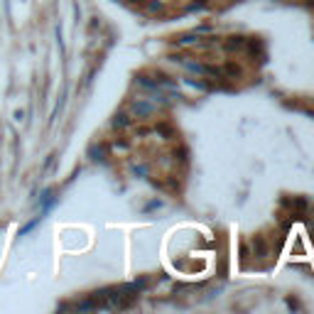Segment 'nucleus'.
<instances>
[{
  "label": "nucleus",
  "instance_id": "obj_1",
  "mask_svg": "<svg viewBox=\"0 0 314 314\" xmlns=\"http://www.w3.org/2000/svg\"><path fill=\"white\" fill-rule=\"evenodd\" d=\"M130 113H133L135 118L145 121V118H152V115H155V106L147 103L145 99H135V101L130 103Z\"/></svg>",
  "mask_w": 314,
  "mask_h": 314
},
{
  "label": "nucleus",
  "instance_id": "obj_2",
  "mask_svg": "<svg viewBox=\"0 0 314 314\" xmlns=\"http://www.w3.org/2000/svg\"><path fill=\"white\" fill-rule=\"evenodd\" d=\"M250 246H253V256H256L258 260H265V258L270 256V250H268V241H265L263 235H253Z\"/></svg>",
  "mask_w": 314,
  "mask_h": 314
},
{
  "label": "nucleus",
  "instance_id": "obj_3",
  "mask_svg": "<svg viewBox=\"0 0 314 314\" xmlns=\"http://www.w3.org/2000/svg\"><path fill=\"white\" fill-rule=\"evenodd\" d=\"M130 123H133V121H130L128 113H115L113 121H111V125L115 128V130H125V128H130Z\"/></svg>",
  "mask_w": 314,
  "mask_h": 314
},
{
  "label": "nucleus",
  "instance_id": "obj_4",
  "mask_svg": "<svg viewBox=\"0 0 314 314\" xmlns=\"http://www.w3.org/2000/svg\"><path fill=\"white\" fill-rule=\"evenodd\" d=\"M243 47H246V37H241V34L226 40V49H228V52H238V49H243Z\"/></svg>",
  "mask_w": 314,
  "mask_h": 314
},
{
  "label": "nucleus",
  "instance_id": "obj_5",
  "mask_svg": "<svg viewBox=\"0 0 314 314\" xmlns=\"http://www.w3.org/2000/svg\"><path fill=\"white\" fill-rule=\"evenodd\" d=\"M226 74L231 78H241V67H235V64H226Z\"/></svg>",
  "mask_w": 314,
  "mask_h": 314
},
{
  "label": "nucleus",
  "instance_id": "obj_6",
  "mask_svg": "<svg viewBox=\"0 0 314 314\" xmlns=\"http://www.w3.org/2000/svg\"><path fill=\"white\" fill-rule=\"evenodd\" d=\"M155 130H157L160 135H165V138H172V128H169V125H165V123H160V125L155 128Z\"/></svg>",
  "mask_w": 314,
  "mask_h": 314
},
{
  "label": "nucleus",
  "instance_id": "obj_7",
  "mask_svg": "<svg viewBox=\"0 0 314 314\" xmlns=\"http://www.w3.org/2000/svg\"><path fill=\"white\" fill-rule=\"evenodd\" d=\"M91 155H93V160H103V147H91Z\"/></svg>",
  "mask_w": 314,
  "mask_h": 314
},
{
  "label": "nucleus",
  "instance_id": "obj_8",
  "mask_svg": "<svg viewBox=\"0 0 314 314\" xmlns=\"http://www.w3.org/2000/svg\"><path fill=\"white\" fill-rule=\"evenodd\" d=\"M295 253H297V256H304V246L300 243V241H297V243L292 246V256H295Z\"/></svg>",
  "mask_w": 314,
  "mask_h": 314
},
{
  "label": "nucleus",
  "instance_id": "obj_9",
  "mask_svg": "<svg viewBox=\"0 0 314 314\" xmlns=\"http://www.w3.org/2000/svg\"><path fill=\"white\" fill-rule=\"evenodd\" d=\"M248 256H250V250H248V246H241V263H246Z\"/></svg>",
  "mask_w": 314,
  "mask_h": 314
},
{
  "label": "nucleus",
  "instance_id": "obj_10",
  "mask_svg": "<svg viewBox=\"0 0 314 314\" xmlns=\"http://www.w3.org/2000/svg\"><path fill=\"white\" fill-rule=\"evenodd\" d=\"M113 147H115V150H128V143H125V140H115Z\"/></svg>",
  "mask_w": 314,
  "mask_h": 314
},
{
  "label": "nucleus",
  "instance_id": "obj_11",
  "mask_svg": "<svg viewBox=\"0 0 314 314\" xmlns=\"http://www.w3.org/2000/svg\"><path fill=\"white\" fill-rule=\"evenodd\" d=\"M197 5L202 8V5H206V0H194V3H191V8H197Z\"/></svg>",
  "mask_w": 314,
  "mask_h": 314
},
{
  "label": "nucleus",
  "instance_id": "obj_12",
  "mask_svg": "<svg viewBox=\"0 0 314 314\" xmlns=\"http://www.w3.org/2000/svg\"><path fill=\"white\" fill-rule=\"evenodd\" d=\"M309 233H312V238H314V224H309Z\"/></svg>",
  "mask_w": 314,
  "mask_h": 314
}]
</instances>
